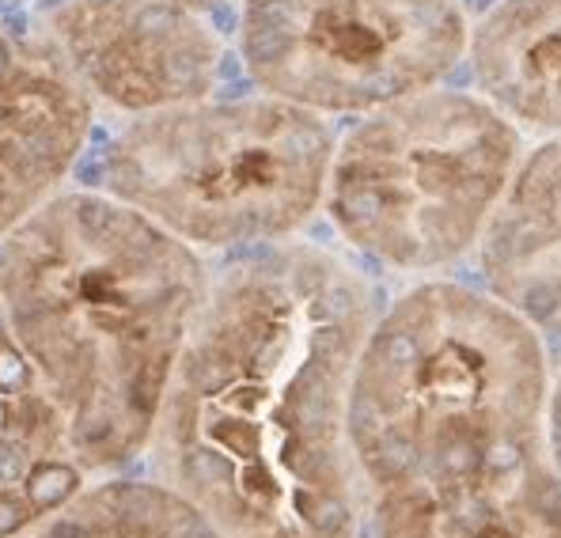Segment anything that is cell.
Masks as SVG:
<instances>
[{
  "label": "cell",
  "mask_w": 561,
  "mask_h": 538,
  "mask_svg": "<svg viewBox=\"0 0 561 538\" xmlns=\"http://www.w3.org/2000/svg\"><path fill=\"white\" fill-rule=\"evenodd\" d=\"M376 314L373 285L323 247L220 270L156 421L163 482L228 538H357L350 391Z\"/></svg>",
  "instance_id": "1"
},
{
  "label": "cell",
  "mask_w": 561,
  "mask_h": 538,
  "mask_svg": "<svg viewBox=\"0 0 561 538\" xmlns=\"http://www.w3.org/2000/svg\"><path fill=\"white\" fill-rule=\"evenodd\" d=\"M209 285L194 247L111 194H57L0 239V304L80 470L152 448Z\"/></svg>",
  "instance_id": "2"
},
{
  "label": "cell",
  "mask_w": 561,
  "mask_h": 538,
  "mask_svg": "<svg viewBox=\"0 0 561 538\" xmlns=\"http://www.w3.org/2000/svg\"><path fill=\"white\" fill-rule=\"evenodd\" d=\"M539 330L493 293L425 281L376 314L350 391L365 493L474 474L550 451Z\"/></svg>",
  "instance_id": "3"
},
{
  "label": "cell",
  "mask_w": 561,
  "mask_h": 538,
  "mask_svg": "<svg viewBox=\"0 0 561 538\" xmlns=\"http://www.w3.org/2000/svg\"><path fill=\"white\" fill-rule=\"evenodd\" d=\"M334 134L285 99H202L111 140L103 186L194 251L274 247L327 202Z\"/></svg>",
  "instance_id": "4"
},
{
  "label": "cell",
  "mask_w": 561,
  "mask_h": 538,
  "mask_svg": "<svg viewBox=\"0 0 561 538\" xmlns=\"http://www.w3.org/2000/svg\"><path fill=\"white\" fill-rule=\"evenodd\" d=\"M519 160L524 137L490 99L436 84L360 114L334 145L323 205L379 266L448 270L478 251Z\"/></svg>",
  "instance_id": "5"
},
{
  "label": "cell",
  "mask_w": 561,
  "mask_h": 538,
  "mask_svg": "<svg viewBox=\"0 0 561 538\" xmlns=\"http://www.w3.org/2000/svg\"><path fill=\"white\" fill-rule=\"evenodd\" d=\"M459 0H239V61L262 95L373 114L436 88L467 57Z\"/></svg>",
  "instance_id": "6"
},
{
  "label": "cell",
  "mask_w": 561,
  "mask_h": 538,
  "mask_svg": "<svg viewBox=\"0 0 561 538\" xmlns=\"http://www.w3.org/2000/svg\"><path fill=\"white\" fill-rule=\"evenodd\" d=\"M35 43L92 103L129 118L202 103L225 72L220 35L183 0H57Z\"/></svg>",
  "instance_id": "7"
},
{
  "label": "cell",
  "mask_w": 561,
  "mask_h": 538,
  "mask_svg": "<svg viewBox=\"0 0 561 538\" xmlns=\"http://www.w3.org/2000/svg\"><path fill=\"white\" fill-rule=\"evenodd\" d=\"M95 103L35 38L0 31V239L35 217L77 168Z\"/></svg>",
  "instance_id": "8"
},
{
  "label": "cell",
  "mask_w": 561,
  "mask_h": 538,
  "mask_svg": "<svg viewBox=\"0 0 561 538\" xmlns=\"http://www.w3.org/2000/svg\"><path fill=\"white\" fill-rule=\"evenodd\" d=\"M373 538H561L554 451L368 496Z\"/></svg>",
  "instance_id": "9"
},
{
  "label": "cell",
  "mask_w": 561,
  "mask_h": 538,
  "mask_svg": "<svg viewBox=\"0 0 561 538\" xmlns=\"http://www.w3.org/2000/svg\"><path fill=\"white\" fill-rule=\"evenodd\" d=\"M485 288L535 330L561 334V137L524 152L482 243Z\"/></svg>",
  "instance_id": "10"
},
{
  "label": "cell",
  "mask_w": 561,
  "mask_h": 538,
  "mask_svg": "<svg viewBox=\"0 0 561 538\" xmlns=\"http://www.w3.org/2000/svg\"><path fill=\"white\" fill-rule=\"evenodd\" d=\"M84 470L65 436L61 410L23 353L0 304V538H15L77 496Z\"/></svg>",
  "instance_id": "11"
},
{
  "label": "cell",
  "mask_w": 561,
  "mask_h": 538,
  "mask_svg": "<svg viewBox=\"0 0 561 538\" xmlns=\"http://www.w3.org/2000/svg\"><path fill=\"white\" fill-rule=\"evenodd\" d=\"M467 54L478 95L516 129L561 137V0H497Z\"/></svg>",
  "instance_id": "12"
},
{
  "label": "cell",
  "mask_w": 561,
  "mask_h": 538,
  "mask_svg": "<svg viewBox=\"0 0 561 538\" xmlns=\"http://www.w3.org/2000/svg\"><path fill=\"white\" fill-rule=\"evenodd\" d=\"M35 538H228L168 482L84 485L38 524Z\"/></svg>",
  "instance_id": "13"
},
{
  "label": "cell",
  "mask_w": 561,
  "mask_h": 538,
  "mask_svg": "<svg viewBox=\"0 0 561 538\" xmlns=\"http://www.w3.org/2000/svg\"><path fill=\"white\" fill-rule=\"evenodd\" d=\"M550 451L561 467V371L554 379V399H550Z\"/></svg>",
  "instance_id": "14"
}]
</instances>
